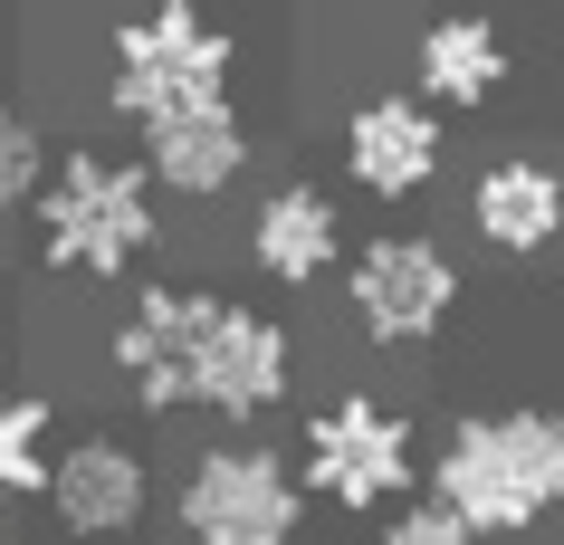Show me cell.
Wrapping results in <instances>:
<instances>
[{"mask_svg":"<svg viewBox=\"0 0 564 545\" xmlns=\"http://www.w3.org/2000/svg\"><path fill=\"white\" fill-rule=\"evenodd\" d=\"M421 479V440L412 422L373 393H335L326 412H306V440H297V488L326 498L335 516H392Z\"/></svg>","mask_w":564,"mask_h":545,"instance_id":"5b68a950","label":"cell"},{"mask_svg":"<svg viewBox=\"0 0 564 545\" xmlns=\"http://www.w3.org/2000/svg\"><path fill=\"white\" fill-rule=\"evenodd\" d=\"M48 163H58V153H48V134H39V116L0 96V220H10V211H30V201H39Z\"/></svg>","mask_w":564,"mask_h":545,"instance_id":"9a60e30c","label":"cell"},{"mask_svg":"<svg viewBox=\"0 0 564 545\" xmlns=\"http://www.w3.org/2000/svg\"><path fill=\"white\" fill-rule=\"evenodd\" d=\"M249 259H259L268 287H326L345 269V211H335V192H316L306 173H288L278 192H259V211H249Z\"/></svg>","mask_w":564,"mask_h":545,"instance_id":"8fae6325","label":"cell"},{"mask_svg":"<svg viewBox=\"0 0 564 545\" xmlns=\"http://www.w3.org/2000/svg\"><path fill=\"white\" fill-rule=\"evenodd\" d=\"M230 67H239V39L192 0H163L144 20H116V39H106V116L124 124L182 116L202 96H230Z\"/></svg>","mask_w":564,"mask_h":545,"instance_id":"277c9868","label":"cell"},{"mask_svg":"<svg viewBox=\"0 0 564 545\" xmlns=\"http://www.w3.org/2000/svg\"><path fill=\"white\" fill-rule=\"evenodd\" d=\"M431 508L459 516L469 536H527L564 498V422L545 402H507V412H459L441 450L421 459Z\"/></svg>","mask_w":564,"mask_h":545,"instance_id":"7a4b0ae2","label":"cell"},{"mask_svg":"<svg viewBox=\"0 0 564 545\" xmlns=\"http://www.w3.org/2000/svg\"><path fill=\"white\" fill-rule=\"evenodd\" d=\"M30 220H39V269L87 277V287H116L163 249V201H153L144 163L106 144H77L67 163H48Z\"/></svg>","mask_w":564,"mask_h":545,"instance_id":"3957f363","label":"cell"},{"mask_svg":"<svg viewBox=\"0 0 564 545\" xmlns=\"http://www.w3.org/2000/svg\"><path fill=\"white\" fill-rule=\"evenodd\" d=\"M383 545H478V536L459 526V516H441L431 498H421V508H392V516H383Z\"/></svg>","mask_w":564,"mask_h":545,"instance_id":"2e32d148","label":"cell"},{"mask_svg":"<svg viewBox=\"0 0 564 545\" xmlns=\"http://www.w3.org/2000/svg\"><path fill=\"white\" fill-rule=\"evenodd\" d=\"M507 30L488 20V10H449V20H431V30L412 39V106H431V116H478L488 96L507 87Z\"/></svg>","mask_w":564,"mask_h":545,"instance_id":"7c38bea8","label":"cell"},{"mask_svg":"<svg viewBox=\"0 0 564 545\" xmlns=\"http://www.w3.org/2000/svg\"><path fill=\"white\" fill-rule=\"evenodd\" d=\"M116 373L144 412H220V422H268L297 393V335L268 306L210 297L144 277V297L116 316Z\"/></svg>","mask_w":564,"mask_h":545,"instance_id":"6da1fadb","label":"cell"},{"mask_svg":"<svg viewBox=\"0 0 564 545\" xmlns=\"http://www.w3.org/2000/svg\"><path fill=\"white\" fill-rule=\"evenodd\" d=\"M449 163V124L431 106H412L402 87H373L345 106V182L373 201H421Z\"/></svg>","mask_w":564,"mask_h":545,"instance_id":"9c48e42d","label":"cell"},{"mask_svg":"<svg viewBox=\"0 0 564 545\" xmlns=\"http://www.w3.org/2000/svg\"><path fill=\"white\" fill-rule=\"evenodd\" d=\"M459 259L449 240H421V230H383V240L345 249V306H355V326L392 355H421L431 335H449L459 316Z\"/></svg>","mask_w":564,"mask_h":545,"instance_id":"52a82bcc","label":"cell"},{"mask_svg":"<svg viewBox=\"0 0 564 545\" xmlns=\"http://www.w3.org/2000/svg\"><path fill=\"white\" fill-rule=\"evenodd\" d=\"M182 545H306V488L268 440H210L173 488Z\"/></svg>","mask_w":564,"mask_h":545,"instance_id":"8992f818","label":"cell"},{"mask_svg":"<svg viewBox=\"0 0 564 545\" xmlns=\"http://www.w3.org/2000/svg\"><path fill=\"white\" fill-rule=\"evenodd\" d=\"M39 498H48V526L77 545H116L144 526L153 508V469L134 440H116V430H77L67 450H48V479H39Z\"/></svg>","mask_w":564,"mask_h":545,"instance_id":"ba28073f","label":"cell"},{"mask_svg":"<svg viewBox=\"0 0 564 545\" xmlns=\"http://www.w3.org/2000/svg\"><path fill=\"white\" fill-rule=\"evenodd\" d=\"M48 422L58 412L0 373V516L20 508V498H39V479H48Z\"/></svg>","mask_w":564,"mask_h":545,"instance_id":"5bb4252c","label":"cell"},{"mask_svg":"<svg viewBox=\"0 0 564 545\" xmlns=\"http://www.w3.org/2000/svg\"><path fill=\"white\" fill-rule=\"evenodd\" d=\"M144 134V182L153 201L173 192V201H220L239 173H249V116H239V96H202V106H182V116H153L134 124Z\"/></svg>","mask_w":564,"mask_h":545,"instance_id":"30bf717a","label":"cell"},{"mask_svg":"<svg viewBox=\"0 0 564 545\" xmlns=\"http://www.w3.org/2000/svg\"><path fill=\"white\" fill-rule=\"evenodd\" d=\"M469 220H478V240L498 249V259H545L564 240V173L545 153H498L469 182Z\"/></svg>","mask_w":564,"mask_h":545,"instance_id":"4fadbf2b","label":"cell"}]
</instances>
